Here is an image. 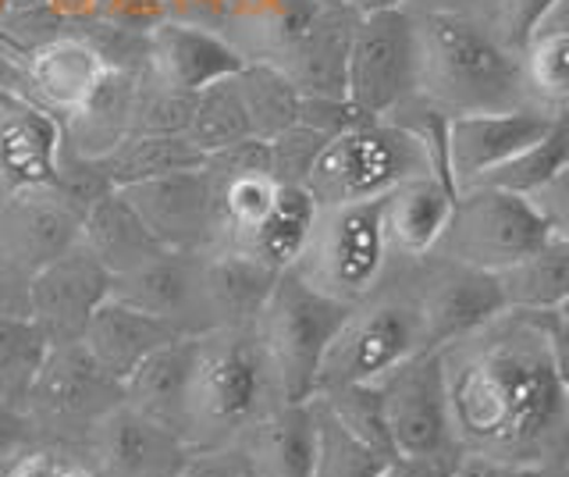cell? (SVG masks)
<instances>
[{"instance_id":"obj_1","label":"cell","mask_w":569,"mask_h":477,"mask_svg":"<svg viewBox=\"0 0 569 477\" xmlns=\"http://www.w3.org/2000/svg\"><path fill=\"white\" fill-rule=\"evenodd\" d=\"M452 441L498 470L559 464L569 403L548 352V314L502 310L441 346Z\"/></svg>"},{"instance_id":"obj_2","label":"cell","mask_w":569,"mask_h":477,"mask_svg":"<svg viewBox=\"0 0 569 477\" xmlns=\"http://www.w3.org/2000/svg\"><path fill=\"white\" fill-rule=\"evenodd\" d=\"M406 8V4H402ZM417 93L449 118L530 108L523 61L506 54L467 11H413Z\"/></svg>"},{"instance_id":"obj_3","label":"cell","mask_w":569,"mask_h":477,"mask_svg":"<svg viewBox=\"0 0 569 477\" xmlns=\"http://www.w3.org/2000/svg\"><path fill=\"white\" fill-rule=\"evenodd\" d=\"M278 406L281 392L253 325L196 335L182 435L189 449L236 446Z\"/></svg>"},{"instance_id":"obj_4","label":"cell","mask_w":569,"mask_h":477,"mask_svg":"<svg viewBox=\"0 0 569 477\" xmlns=\"http://www.w3.org/2000/svg\"><path fill=\"white\" fill-rule=\"evenodd\" d=\"M420 349H427L423 325L406 286L402 260L388 257L381 281L360 304H352L342 325L335 328L325 360H320L317 392L338 385L378 381L385 370H391Z\"/></svg>"},{"instance_id":"obj_5","label":"cell","mask_w":569,"mask_h":477,"mask_svg":"<svg viewBox=\"0 0 569 477\" xmlns=\"http://www.w3.org/2000/svg\"><path fill=\"white\" fill-rule=\"evenodd\" d=\"M420 175H435L420 139L378 118L328 139L302 189L310 192L317 207L370 203Z\"/></svg>"},{"instance_id":"obj_6","label":"cell","mask_w":569,"mask_h":477,"mask_svg":"<svg viewBox=\"0 0 569 477\" xmlns=\"http://www.w3.org/2000/svg\"><path fill=\"white\" fill-rule=\"evenodd\" d=\"M346 310L349 307L310 289L292 268L278 275L253 328L271 364L281 403H307L317 392L320 360Z\"/></svg>"},{"instance_id":"obj_7","label":"cell","mask_w":569,"mask_h":477,"mask_svg":"<svg viewBox=\"0 0 569 477\" xmlns=\"http://www.w3.org/2000/svg\"><path fill=\"white\" fill-rule=\"evenodd\" d=\"M118 403H124V385L114 375H107L79 339L47 346V357L22 403V417L32 438L79 449L86 435Z\"/></svg>"},{"instance_id":"obj_8","label":"cell","mask_w":569,"mask_h":477,"mask_svg":"<svg viewBox=\"0 0 569 477\" xmlns=\"http://www.w3.org/2000/svg\"><path fill=\"white\" fill-rule=\"evenodd\" d=\"M388 268V246L381 236V200L317 207L310 236L292 271L320 296L352 307L378 286Z\"/></svg>"},{"instance_id":"obj_9","label":"cell","mask_w":569,"mask_h":477,"mask_svg":"<svg viewBox=\"0 0 569 477\" xmlns=\"http://www.w3.org/2000/svg\"><path fill=\"white\" fill-rule=\"evenodd\" d=\"M548 236L551 228L533 200L491 186H470L456 192L449 225L431 254L498 275L538 250Z\"/></svg>"},{"instance_id":"obj_10","label":"cell","mask_w":569,"mask_h":477,"mask_svg":"<svg viewBox=\"0 0 569 477\" xmlns=\"http://www.w3.org/2000/svg\"><path fill=\"white\" fill-rule=\"evenodd\" d=\"M409 93H417L413 11L402 4L360 11L349 47L346 100L367 121H378Z\"/></svg>"},{"instance_id":"obj_11","label":"cell","mask_w":569,"mask_h":477,"mask_svg":"<svg viewBox=\"0 0 569 477\" xmlns=\"http://www.w3.org/2000/svg\"><path fill=\"white\" fill-rule=\"evenodd\" d=\"M402 275L420 314L427 349L449 346L506 310L495 275L467 268L441 254L402 260Z\"/></svg>"},{"instance_id":"obj_12","label":"cell","mask_w":569,"mask_h":477,"mask_svg":"<svg viewBox=\"0 0 569 477\" xmlns=\"http://www.w3.org/2000/svg\"><path fill=\"white\" fill-rule=\"evenodd\" d=\"M396 456H459L438 349H420L373 381Z\"/></svg>"},{"instance_id":"obj_13","label":"cell","mask_w":569,"mask_h":477,"mask_svg":"<svg viewBox=\"0 0 569 477\" xmlns=\"http://www.w3.org/2000/svg\"><path fill=\"white\" fill-rule=\"evenodd\" d=\"M107 296H111V271L76 242L32 275L29 321L40 328L47 346L79 342L89 317Z\"/></svg>"},{"instance_id":"obj_14","label":"cell","mask_w":569,"mask_h":477,"mask_svg":"<svg viewBox=\"0 0 569 477\" xmlns=\"http://www.w3.org/2000/svg\"><path fill=\"white\" fill-rule=\"evenodd\" d=\"M97 477H178L189 446L182 435L160 428L129 403H118L79 446Z\"/></svg>"},{"instance_id":"obj_15","label":"cell","mask_w":569,"mask_h":477,"mask_svg":"<svg viewBox=\"0 0 569 477\" xmlns=\"http://www.w3.org/2000/svg\"><path fill=\"white\" fill-rule=\"evenodd\" d=\"M164 250L210 254L218 242V210L207 168H189L121 189Z\"/></svg>"},{"instance_id":"obj_16","label":"cell","mask_w":569,"mask_h":477,"mask_svg":"<svg viewBox=\"0 0 569 477\" xmlns=\"http://www.w3.org/2000/svg\"><path fill=\"white\" fill-rule=\"evenodd\" d=\"M18 58H22L26 68V100L58 118V126L93 97L103 76L114 68L107 64V58L93 43L79 37L76 26H68L53 40L32 47Z\"/></svg>"},{"instance_id":"obj_17","label":"cell","mask_w":569,"mask_h":477,"mask_svg":"<svg viewBox=\"0 0 569 477\" xmlns=\"http://www.w3.org/2000/svg\"><path fill=\"white\" fill-rule=\"evenodd\" d=\"M559 115L538 108H512L491 115H456L449 118V186L459 192L506 165L512 153L541 139Z\"/></svg>"},{"instance_id":"obj_18","label":"cell","mask_w":569,"mask_h":477,"mask_svg":"<svg viewBox=\"0 0 569 477\" xmlns=\"http://www.w3.org/2000/svg\"><path fill=\"white\" fill-rule=\"evenodd\" d=\"M82 210L53 186H36L0 197V250L36 275L53 257L79 242Z\"/></svg>"},{"instance_id":"obj_19","label":"cell","mask_w":569,"mask_h":477,"mask_svg":"<svg viewBox=\"0 0 569 477\" xmlns=\"http://www.w3.org/2000/svg\"><path fill=\"white\" fill-rule=\"evenodd\" d=\"M111 296L142 314H153L182 335L210 331L200 296V254L160 250L139 268L111 278Z\"/></svg>"},{"instance_id":"obj_20","label":"cell","mask_w":569,"mask_h":477,"mask_svg":"<svg viewBox=\"0 0 569 477\" xmlns=\"http://www.w3.org/2000/svg\"><path fill=\"white\" fill-rule=\"evenodd\" d=\"M356 22H360V11L349 0H320L310 26L274 61V68L302 97H346V68Z\"/></svg>"},{"instance_id":"obj_21","label":"cell","mask_w":569,"mask_h":477,"mask_svg":"<svg viewBox=\"0 0 569 477\" xmlns=\"http://www.w3.org/2000/svg\"><path fill=\"white\" fill-rule=\"evenodd\" d=\"M246 61L231 50L218 32L186 22H160L147 37V61L142 76L171 86L182 93H200L203 86L236 76Z\"/></svg>"},{"instance_id":"obj_22","label":"cell","mask_w":569,"mask_h":477,"mask_svg":"<svg viewBox=\"0 0 569 477\" xmlns=\"http://www.w3.org/2000/svg\"><path fill=\"white\" fill-rule=\"evenodd\" d=\"M61 126L22 97L0 93V197L50 186L58 175Z\"/></svg>"},{"instance_id":"obj_23","label":"cell","mask_w":569,"mask_h":477,"mask_svg":"<svg viewBox=\"0 0 569 477\" xmlns=\"http://www.w3.org/2000/svg\"><path fill=\"white\" fill-rule=\"evenodd\" d=\"M320 0H221L218 37L249 61L274 64L310 26Z\"/></svg>"},{"instance_id":"obj_24","label":"cell","mask_w":569,"mask_h":477,"mask_svg":"<svg viewBox=\"0 0 569 477\" xmlns=\"http://www.w3.org/2000/svg\"><path fill=\"white\" fill-rule=\"evenodd\" d=\"M278 275L281 271L267 268L263 260L239 250L200 254V296L210 331L253 325Z\"/></svg>"},{"instance_id":"obj_25","label":"cell","mask_w":569,"mask_h":477,"mask_svg":"<svg viewBox=\"0 0 569 477\" xmlns=\"http://www.w3.org/2000/svg\"><path fill=\"white\" fill-rule=\"evenodd\" d=\"M456 192L438 175H420L381 197V236L388 257L413 260L431 254L452 215Z\"/></svg>"},{"instance_id":"obj_26","label":"cell","mask_w":569,"mask_h":477,"mask_svg":"<svg viewBox=\"0 0 569 477\" xmlns=\"http://www.w3.org/2000/svg\"><path fill=\"white\" fill-rule=\"evenodd\" d=\"M178 335L182 331L171 328L168 321H160V317L142 314L129 304H121V299L107 296L97 307V314L89 317L82 342L107 375H114L124 385V378H129L142 360L153 357L160 346H168Z\"/></svg>"},{"instance_id":"obj_27","label":"cell","mask_w":569,"mask_h":477,"mask_svg":"<svg viewBox=\"0 0 569 477\" xmlns=\"http://www.w3.org/2000/svg\"><path fill=\"white\" fill-rule=\"evenodd\" d=\"M236 446L246 456L249 477H310L317 453L313 406L281 403L263 420H257Z\"/></svg>"},{"instance_id":"obj_28","label":"cell","mask_w":569,"mask_h":477,"mask_svg":"<svg viewBox=\"0 0 569 477\" xmlns=\"http://www.w3.org/2000/svg\"><path fill=\"white\" fill-rule=\"evenodd\" d=\"M139 68H111L76 115L61 121V150L79 157L111 153L124 136H132V103H136Z\"/></svg>"},{"instance_id":"obj_29","label":"cell","mask_w":569,"mask_h":477,"mask_svg":"<svg viewBox=\"0 0 569 477\" xmlns=\"http://www.w3.org/2000/svg\"><path fill=\"white\" fill-rule=\"evenodd\" d=\"M192 346L196 335H178L124 378V403L174 435H186Z\"/></svg>"},{"instance_id":"obj_30","label":"cell","mask_w":569,"mask_h":477,"mask_svg":"<svg viewBox=\"0 0 569 477\" xmlns=\"http://www.w3.org/2000/svg\"><path fill=\"white\" fill-rule=\"evenodd\" d=\"M79 242L111 271V278L139 268L164 250L121 189H111L86 210Z\"/></svg>"},{"instance_id":"obj_31","label":"cell","mask_w":569,"mask_h":477,"mask_svg":"<svg viewBox=\"0 0 569 477\" xmlns=\"http://www.w3.org/2000/svg\"><path fill=\"white\" fill-rule=\"evenodd\" d=\"M495 278L506 310L559 314L569 304V239L548 236L538 250H530Z\"/></svg>"},{"instance_id":"obj_32","label":"cell","mask_w":569,"mask_h":477,"mask_svg":"<svg viewBox=\"0 0 569 477\" xmlns=\"http://www.w3.org/2000/svg\"><path fill=\"white\" fill-rule=\"evenodd\" d=\"M97 161L114 189H129L160 179V175L200 168L207 157L186 136H124L111 153L97 157Z\"/></svg>"},{"instance_id":"obj_33","label":"cell","mask_w":569,"mask_h":477,"mask_svg":"<svg viewBox=\"0 0 569 477\" xmlns=\"http://www.w3.org/2000/svg\"><path fill=\"white\" fill-rule=\"evenodd\" d=\"M313 218H317V203L310 192L302 186H281L274 207L267 210V218L257 225V232L249 236V242L239 254L257 257L274 271H289L302 250V242L310 236Z\"/></svg>"},{"instance_id":"obj_34","label":"cell","mask_w":569,"mask_h":477,"mask_svg":"<svg viewBox=\"0 0 569 477\" xmlns=\"http://www.w3.org/2000/svg\"><path fill=\"white\" fill-rule=\"evenodd\" d=\"M566 168H569V118L559 115L541 139H533V143L523 147L520 153H512L506 165H498L473 186H491V189H502V192H512V197L530 200L533 192L545 189Z\"/></svg>"},{"instance_id":"obj_35","label":"cell","mask_w":569,"mask_h":477,"mask_svg":"<svg viewBox=\"0 0 569 477\" xmlns=\"http://www.w3.org/2000/svg\"><path fill=\"white\" fill-rule=\"evenodd\" d=\"M236 86L242 97V108L249 118V132L257 139H271L281 129H289L299 121L302 93L284 79L274 64L249 61L236 72Z\"/></svg>"},{"instance_id":"obj_36","label":"cell","mask_w":569,"mask_h":477,"mask_svg":"<svg viewBox=\"0 0 569 477\" xmlns=\"http://www.w3.org/2000/svg\"><path fill=\"white\" fill-rule=\"evenodd\" d=\"M249 136H253V132H249V118H246V108H242L236 76L210 82V86H203L200 93H196V108H192V121L186 129V139L203 157L236 147Z\"/></svg>"},{"instance_id":"obj_37","label":"cell","mask_w":569,"mask_h":477,"mask_svg":"<svg viewBox=\"0 0 569 477\" xmlns=\"http://www.w3.org/2000/svg\"><path fill=\"white\" fill-rule=\"evenodd\" d=\"M530 108L545 115L569 111V29H541L523 54Z\"/></svg>"},{"instance_id":"obj_38","label":"cell","mask_w":569,"mask_h":477,"mask_svg":"<svg viewBox=\"0 0 569 477\" xmlns=\"http://www.w3.org/2000/svg\"><path fill=\"white\" fill-rule=\"evenodd\" d=\"M310 406L317 424V453L310 477H381V467L388 459L367 449L363 441H356L317 396H310Z\"/></svg>"},{"instance_id":"obj_39","label":"cell","mask_w":569,"mask_h":477,"mask_svg":"<svg viewBox=\"0 0 569 477\" xmlns=\"http://www.w3.org/2000/svg\"><path fill=\"white\" fill-rule=\"evenodd\" d=\"M47 357V342L29 317H0V403L18 406Z\"/></svg>"},{"instance_id":"obj_40","label":"cell","mask_w":569,"mask_h":477,"mask_svg":"<svg viewBox=\"0 0 569 477\" xmlns=\"http://www.w3.org/2000/svg\"><path fill=\"white\" fill-rule=\"evenodd\" d=\"M317 399L328 406V414L342 424V428L363 441L367 449H373L378 456L391 459L396 449H391V435H388V424H385V406H381V392L378 385L367 381V385H338V388H325L317 392Z\"/></svg>"},{"instance_id":"obj_41","label":"cell","mask_w":569,"mask_h":477,"mask_svg":"<svg viewBox=\"0 0 569 477\" xmlns=\"http://www.w3.org/2000/svg\"><path fill=\"white\" fill-rule=\"evenodd\" d=\"M562 0H480V4L467 14H473L477 26L506 50V54L520 58L527 54V47L533 37L545 29Z\"/></svg>"},{"instance_id":"obj_42","label":"cell","mask_w":569,"mask_h":477,"mask_svg":"<svg viewBox=\"0 0 569 477\" xmlns=\"http://www.w3.org/2000/svg\"><path fill=\"white\" fill-rule=\"evenodd\" d=\"M196 108V93L171 90V86L142 76L136 82L132 103V136H186Z\"/></svg>"},{"instance_id":"obj_43","label":"cell","mask_w":569,"mask_h":477,"mask_svg":"<svg viewBox=\"0 0 569 477\" xmlns=\"http://www.w3.org/2000/svg\"><path fill=\"white\" fill-rule=\"evenodd\" d=\"M0 477H97L79 449L32 438L0 459Z\"/></svg>"},{"instance_id":"obj_44","label":"cell","mask_w":569,"mask_h":477,"mask_svg":"<svg viewBox=\"0 0 569 477\" xmlns=\"http://www.w3.org/2000/svg\"><path fill=\"white\" fill-rule=\"evenodd\" d=\"M328 139L313 132L310 126H296L281 129L278 136L267 139V153H271V175L278 186H302L307 182V175L317 161V153L325 150Z\"/></svg>"},{"instance_id":"obj_45","label":"cell","mask_w":569,"mask_h":477,"mask_svg":"<svg viewBox=\"0 0 569 477\" xmlns=\"http://www.w3.org/2000/svg\"><path fill=\"white\" fill-rule=\"evenodd\" d=\"M93 19H103L129 32H150L153 26L168 22L164 0H97Z\"/></svg>"},{"instance_id":"obj_46","label":"cell","mask_w":569,"mask_h":477,"mask_svg":"<svg viewBox=\"0 0 569 477\" xmlns=\"http://www.w3.org/2000/svg\"><path fill=\"white\" fill-rule=\"evenodd\" d=\"M178 477H249V470L239 446H221V449H189L186 467Z\"/></svg>"},{"instance_id":"obj_47","label":"cell","mask_w":569,"mask_h":477,"mask_svg":"<svg viewBox=\"0 0 569 477\" xmlns=\"http://www.w3.org/2000/svg\"><path fill=\"white\" fill-rule=\"evenodd\" d=\"M32 275L0 250V317H29Z\"/></svg>"},{"instance_id":"obj_48","label":"cell","mask_w":569,"mask_h":477,"mask_svg":"<svg viewBox=\"0 0 569 477\" xmlns=\"http://www.w3.org/2000/svg\"><path fill=\"white\" fill-rule=\"evenodd\" d=\"M533 207L541 210V218L548 221L551 236H562L569 239V168L559 171L545 189L533 192Z\"/></svg>"},{"instance_id":"obj_49","label":"cell","mask_w":569,"mask_h":477,"mask_svg":"<svg viewBox=\"0 0 569 477\" xmlns=\"http://www.w3.org/2000/svg\"><path fill=\"white\" fill-rule=\"evenodd\" d=\"M462 456H391L381 477H449Z\"/></svg>"},{"instance_id":"obj_50","label":"cell","mask_w":569,"mask_h":477,"mask_svg":"<svg viewBox=\"0 0 569 477\" xmlns=\"http://www.w3.org/2000/svg\"><path fill=\"white\" fill-rule=\"evenodd\" d=\"M164 14H168V22L218 29L221 0H164Z\"/></svg>"},{"instance_id":"obj_51","label":"cell","mask_w":569,"mask_h":477,"mask_svg":"<svg viewBox=\"0 0 569 477\" xmlns=\"http://www.w3.org/2000/svg\"><path fill=\"white\" fill-rule=\"evenodd\" d=\"M548 352H551V367H556V378L562 385V396L569 403V328L556 314H548Z\"/></svg>"},{"instance_id":"obj_52","label":"cell","mask_w":569,"mask_h":477,"mask_svg":"<svg viewBox=\"0 0 569 477\" xmlns=\"http://www.w3.org/2000/svg\"><path fill=\"white\" fill-rule=\"evenodd\" d=\"M26 441H32V431L18 406L0 403V459L11 456L14 449H22Z\"/></svg>"},{"instance_id":"obj_53","label":"cell","mask_w":569,"mask_h":477,"mask_svg":"<svg viewBox=\"0 0 569 477\" xmlns=\"http://www.w3.org/2000/svg\"><path fill=\"white\" fill-rule=\"evenodd\" d=\"M480 0H406L409 11H473Z\"/></svg>"},{"instance_id":"obj_54","label":"cell","mask_w":569,"mask_h":477,"mask_svg":"<svg viewBox=\"0 0 569 477\" xmlns=\"http://www.w3.org/2000/svg\"><path fill=\"white\" fill-rule=\"evenodd\" d=\"M449 477H506V470H498L491 464H480V459H459Z\"/></svg>"},{"instance_id":"obj_55","label":"cell","mask_w":569,"mask_h":477,"mask_svg":"<svg viewBox=\"0 0 569 477\" xmlns=\"http://www.w3.org/2000/svg\"><path fill=\"white\" fill-rule=\"evenodd\" d=\"M506 477H569L562 464H545V467H527V470H506Z\"/></svg>"},{"instance_id":"obj_56","label":"cell","mask_w":569,"mask_h":477,"mask_svg":"<svg viewBox=\"0 0 569 477\" xmlns=\"http://www.w3.org/2000/svg\"><path fill=\"white\" fill-rule=\"evenodd\" d=\"M559 464H562L566 474H569V438H566V449H562V459H559Z\"/></svg>"},{"instance_id":"obj_57","label":"cell","mask_w":569,"mask_h":477,"mask_svg":"<svg viewBox=\"0 0 569 477\" xmlns=\"http://www.w3.org/2000/svg\"><path fill=\"white\" fill-rule=\"evenodd\" d=\"M556 317H559V321H562V325H566V328H569V304H566V307H562V310H559V314H556Z\"/></svg>"},{"instance_id":"obj_58","label":"cell","mask_w":569,"mask_h":477,"mask_svg":"<svg viewBox=\"0 0 569 477\" xmlns=\"http://www.w3.org/2000/svg\"><path fill=\"white\" fill-rule=\"evenodd\" d=\"M566 118H569V111H566Z\"/></svg>"}]
</instances>
